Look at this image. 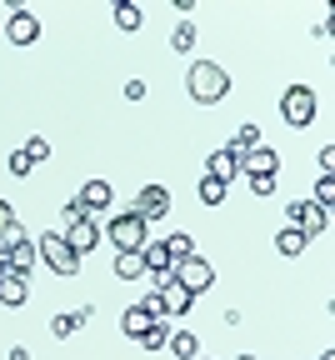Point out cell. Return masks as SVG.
<instances>
[{
	"label": "cell",
	"instance_id": "cell-1",
	"mask_svg": "<svg viewBox=\"0 0 335 360\" xmlns=\"http://www.w3.org/2000/svg\"><path fill=\"white\" fill-rule=\"evenodd\" d=\"M185 90H190V101H196V105H220L230 96V70L215 65V60H196L185 70Z\"/></svg>",
	"mask_w": 335,
	"mask_h": 360
},
{
	"label": "cell",
	"instance_id": "cell-2",
	"mask_svg": "<svg viewBox=\"0 0 335 360\" xmlns=\"http://www.w3.org/2000/svg\"><path fill=\"white\" fill-rule=\"evenodd\" d=\"M106 236H110V245H115V250H140V245L151 240V225L140 220L135 210H120V215H110Z\"/></svg>",
	"mask_w": 335,
	"mask_h": 360
},
{
	"label": "cell",
	"instance_id": "cell-3",
	"mask_svg": "<svg viewBox=\"0 0 335 360\" xmlns=\"http://www.w3.org/2000/svg\"><path fill=\"white\" fill-rule=\"evenodd\" d=\"M170 276H175V285H185L190 295H206V290L215 285V265H210L206 255H185V260L170 265Z\"/></svg>",
	"mask_w": 335,
	"mask_h": 360
},
{
	"label": "cell",
	"instance_id": "cell-4",
	"mask_svg": "<svg viewBox=\"0 0 335 360\" xmlns=\"http://www.w3.org/2000/svg\"><path fill=\"white\" fill-rule=\"evenodd\" d=\"M315 110H320L315 85H285V96H280V115H285V125H310Z\"/></svg>",
	"mask_w": 335,
	"mask_h": 360
},
{
	"label": "cell",
	"instance_id": "cell-5",
	"mask_svg": "<svg viewBox=\"0 0 335 360\" xmlns=\"http://www.w3.org/2000/svg\"><path fill=\"white\" fill-rule=\"evenodd\" d=\"M35 250H40V260L51 265L56 276H80V255H75V250L65 245V236H61V231H45Z\"/></svg>",
	"mask_w": 335,
	"mask_h": 360
},
{
	"label": "cell",
	"instance_id": "cell-6",
	"mask_svg": "<svg viewBox=\"0 0 335 360\" xmlns=\"http://www.w3.org/2000/svg\"><path fill=\"white\" fill-rule=\"evenodd\" d=\"M285 215H291V225H296L305 240L325 236V225H330V210H325V205H315V200H291V205H285Z\"/></svg>",
	"mask_w": 335,
	"mask_h": 360
},
{
	"label": "cell",
	"instance_id": "cell-7",
	"mask_svg": "<svg viewBox=\"0 0 335 360\" xmlns=\"http://www.w3.org/2000/svg\"><path fill=\"white\" fill-rule=\"evenodd\" d=\"M61 236H65V245H70V250L85 260L95 245H101V225H95V215H80V220H70V225H65Z\"/></svg>",
	"mask_w": 335,
	"mask_h": 360
},
{
	"label": "cell",
	"instance_id": "cell-8",
	"mask_svg": "<svg viewBox=\"0 0 335 360\" xmlns=\"http://www.w3.org/2000/svg\"><path fill=\"white\" fill-rule=\"evenodd\" d=\"M6 40H11V45H35V40H40V20H35L25 6H15L11 20H6Z\"/></svg>",
	"mask_w": 335,
	"mask_h": 360
},
{
	"label": "cell",
	"instance_id": "cell-9",
	"mask_svg": "<svg viewBox=\"0 0 335 360\" xmlns=\"http://www.w3.org/2000/svg\"><path fill=\"white\" fill-rule=\"evenodd\" d=\"M130 210L151 225V220H160V215L170 210V191H165V186H146V191L135 195V205H130Z\"/></svg>",
	"mask_w": 335,
	"mask_h": 360
},
{
	"label": "cell",
	"instance_id": "cell-10",
	"mask_svg": "<svg viewBox=\"0 0 335 360\" xmlns=\"http://www.w3.org/2000/svg\"><path fill=\"white\" fill-rule=\"evenodd\" d=\"M75 200L85 205V215H95V210H110V205H115V186H110V180H85Z\"/></svg>",
	"mask_w": 335,
	"mask_h": 360
},
{
	"label": "cell",
	"instance_id": "cell-11",
	"mask_svg": "<svg viewBox=\"0 0 335 360\" xmlns=\"http://www.w3.org/2000/svg\"><path fill=\"white\" fill-rule=\"evenodd\" d=\"M25 300H30V281L15 276V270H6V276H0V305H6V310H20Z\"/></svg>",
	"mask_w": 335,
	"mask_h": 360
},
{
	"label": "cell",
	"instance_id": "cell-12",
	"mask_svg": "<svg viewBox=\"0 0 335 360\" xmlns=\"http://www.w3.org/2000/svg\"><path fill=\"white\" fill-rule=\"evenodd\" d=\"M241 170H246V175H280V155H275L270 146H255V150L241 155Z\"/></svg>",
	"mask_w": 335,
	"mask_h": 360
},
{
	"label": "cell",
	"instance_id": "cell-13",
	"mask_svg": "<svg viewBox=\"0 0 335 360\" xmlns=\"http://www.w3.org/2000/svg\"><path fill=\"white\" fill-rule=\"evenodd\" d=\"M156 295H160V315H175V321H180L190 305H196V295H190L185 285H175V281H170V285H160Z\"/></svg>",
	"mask_w": 335,
	"mask_h": 360
},
{
	"label": "cell",
	"instance_id": "cell-14",
	"mask_svg": "<svg viewBox=\"0 0 335 360\" xmlns=\"http://www.w3.org/2000/svg\"><path fill=\"white\" fill-rule=\"evenodd\" d=\"M206 175H215L220 186H230V180L241 175V155H235V150H215V155L206 160Z\"/></svg>",
	"mask_w": 335,
	"mask_h": 360
},
{
	"label": "cell",
	"instance_id": "cell-15",
	"mask_svg": "<svg viewBox=\"0 0 335 360\" xmlns=\"http://www.w3.org/2000/svg\"><path fill=\"white\" fill-rule=\"evenodd\" d=\"M165 350H170L175 360H196V355H201V340H196V330H190V326H180V330H170Z\"/></svg>",
	"mask_w": 335,
	"mask_h": 360
},
{
	"label": "cell",
	"instance_id": "cell-16",
	"mask_svg": "<svg viewBox=\"0 0 335 360\" xmlns=\"http://www.w3.org/2000/svg\"><path fill=\"white\" fill-rule=\"evenodd\" d=\"M140 25H146V11H140V0H115V30L135 35Z\"/></svg>",
	"mask_w": 335,
	"mask_h": 360
},
{
	"label": "cell",
	"instance_id": "cell-17",
	"mask_svg": "<svg viewBox=\"0 0 335 360\" xmlns=\"http://www.w3.org/2000/svg\"><path fill=\"white\" fill-rule=\"evenodd\" d=\"M151 326H156V315H151V310H146V305H130V310H125V315H120V330H125V335H130V340H140V335H146V330H151Z\"/></svg>",
	"mask_w": 335,
	"mask_h": 360
},
{
	"label": "cell",
	"instance_id": "cell-18",
	"mask_svg": "<svg viewBox=\"0 0 335 360\" xmlns=\"http://www.w3.org/2000/svg\"><path fill=\"white\" fill-rule=\"evenodd\" d=\"M115 281H140L146 276V260H140V250H115Z\"/></svg>",
	"mask_w": 335,
	"mask_h": 360
},
{
	"label": "cell",
	"instance_id": "cell-19",
	"mask_svg": "<svg viewBox=\"0 0 335 360\" xmlns=\"http://www.w3.org/2000/svg\"><path fill=\"white\" fill-rule=\"evenodd\" d=\"M35 255H40V250H35L30 240H20V245H11V250H6V265L15 270V276H30V270H35Z\"/></svg>",
	"mask_w": 335,
	"mask_h": 360
},
{
	"label": "cell",
	"instance_id": "cell-20",
	"mask_svg": "<svg viewBox=\"0 0 335 360\" xmlns=\"http://www.w3.org/2000/svg\"><path fill=\"white\" fill-rule=\"evenodd\" d=\"M305 245H310V240H305V236L296 231V225H285V231H275V250H280L285 260H296V255H305Z\"/></svg>",
	"mask_w": 335,
	"mask_h": 360
},
{
	"label": "cell",
	"instance_id": "cell-21",
	"mask_svg": "<svg viewBox=\"0 0 335 360\" xmlns=\"http://www.w3.org/2000/svg\"><path fill=\"white\" fill-rule=\"evenodd\" d=\"M255 146H260V125H255V120H246V125H235V141H230L225 150L246 155V150H255Z\"/></svg>",
	"mask_w": 335,
	"mask_h": 360
},
{
	"label": "cell",
	"instance_id": "cell-22",
	"mask_svg": "<svg viewBox=\"0 0 335 360\" xmlns=\"http://www.w3.org/2000/svg\"><path fill=\"white\" fill-rule=\"evenodd\" d=\"M80 326H85V321H80V310H61L56 321H51V335H56V340H70Z\"/></svg>",
	"mask_w": 335,
	"mask_h": 360
},
{
	"label": "cell",
	"instance_id": "cell-23",
	"mask_svg": "<svg viewBox=\"0 0 335 360\" xmlns=\"http://www.w3.org/2000/svg\"><path fill=\"white\" fill-rule=\"evenodd\" d=\"M196 191H201L206 205H225V195H230V186H220L215 175H201V186H196Z\"/></svg>",
	"mask_w": 335,
	"mask_h": 360
},
{
	"label": "cell",
	"instance_id": "cell-24",
	"mask_svg": "<svg viewBox=\"0 0 335 360\" xmlns=\"http://www.w3.org/2000/svg\"><path fill=\"white\" fill-rule=\"evenodd\" d=\"M160 245L170 250V265L185 260V255H196V240H190V236H170V240H160Z\"/></svg>",
	"mask_w": 335,
	"mask_h": 360
},
{
	"label": "cell",
	"instance_id": "cell-25",
	"mask_svg": "<svg viewBox=\"0 0 335 360\" xmlns=\"http://www.w3.org/2000/svg\"><path fill=\"white\" fill-rule=\"evenodd\" d=\"M170 45H175L180 56H185V51H196V25H190V20H180V25H175V35H170Z\"/></svg>",
	"mask_w": 335,
	"mask_h": 360
},
{
	"label": "cell",
	"instance_id": "cell-26",
	"mask_svg": "<svg viewBox=\"0 0 335 360\" xmlns=\"http://www.w3.org/2000/svg\"><path fill=\"white\" fill-rule=\"evenodd\" d=\"M165 340H170V326H165V321H156L146 335H140V345H146V350H165Z\"/></svg>",
	"mask_w": 335,
	"mask_h": 360
},
{
	"label": "cell",
	"instance_id": "cell-27",
	"mask_svg": "<svg viewBox=\"0 0 335 360\" xmlns=\"http://www.w3.org/2000/svg\"><path fill=\"white\" fill-rule=\"evenodd\" d=\"M20 150H25V155H30L35 165H40V160H51V141H40V135H30V141H25Z\"/></svg>",
	"mask_w": 335,
	"mask_h": 360
},
{
	"label": "cell",
	"instance_id": "cell-28",
	"mask_svg": "<svg viewBox=\"0 0 335 360\" xmlns=\"http://www.w3.org/2000/svg\"><path fill=\"white\" fill-rule=\"evenodd\" d=\"M246 180H251V195H260V200L275 191V175H246Z\"/></svg>",
	"mask_w": 335,
	"mask_h": 360
},
{
	"label": "cell",
	"instance_id": "cell-29",
	"mask_svg": "<svg viewBox=\"0 0 335 360\" xmlns=\"http://www.w3.org/2000/svg\"><path fill=\"white\" fill-rule=\"evenodd\" d=\"M335 200V175H320V186H315V205H330Z\"/></svg>",
	"mask_w": 335,
	"mask_h": 360
},
{
	"label": "cell",
	"instance_id": "cell-30",
	"mask_svg": "<svg viewBox=\"0 0 335 360\" xmlns=\"http://www.w3.org/2000/svg\"><path fill=\"white\" fill-rule=\"evenodd\" d=\"M30 170H35V160H30L25 150H15V155H11V175H20V180H25Z\"/></svg>",
	"mask_w": 335,
	"mask_h": 360
},
{
	"label": "cell",
	"instance_id": "cell-31",
	"mask_svg": "<svg viewBox=\"0 0 335 360\" xmlns=\"http://www.w3.org/2000/svg\"><path fill=\"white\" fill-rule=\"evenodd\" d=\"M315 170H320V175H335V146H325V150H320V160H315Z\"/></svg>",
	"mask_w": 335,
	"mask_h": 360
},
{
	"label": "cell",
	"instance_id": "cell-32",
	"mask_svg": "<svg viewBox=\"0 0 335 360\" xmlns=\"http://www.w3.org/2000/svg\"><path fill=\"white\" fill-rule=\"evenodd\" d=\"M146 90H151L146 80H125V101H146Z\"/></svg>",
	"mask_w": 335,
	"mask_h": 360
},
{
	"label": "cell",
	"instance_id": "cell-33",
	"mask_svg": "<svg viewBox=\"0 0 335 360\" xmlns=\"http://www.w3.org/2000/svg\"><path fill=\"white\" fill-rule=\"evenodd\" d=\"M6 225H15V210H11V200H0V231Z\"/></svg>",
	"mask_w": 335,
	"mask_h": 360
},
{
	"label": "cell",
	"instance_id": "cell-34",
	"mask_svg": "<svg viewBox=\"0 0 335 360\" xmlns=\"http://www.w3.org/2000/svg\"><path fill=\"white\" fill-rule=\"evenodd\" d=\"M11 360H30V350L25 345H11Z\"/></svg>",
	"mask_w": 335,
	"mask_h": 360
},
{
	"label": "cell",
	"instance_id": "cell-35",
	"mask_svg": "<svg viewBox=\"0 0 335 360\" xmlns=\"http://www.w3.org/2000/svg\"><path fill=\"white\" fill-rule=\"evenodd\" d=\"M235 360H255V355H235Z\"/></svg>",
	"mask_w": 335,
	"mask_h": 360
},
{
	"label": "cell",
	"instance_id": "cell-36",
	"mask_svg": "<svg viewBox=\"0 0 335 360\" xmlns=\"http://www.w3.org/2000/svg\"><path fill=\"white\" fill-rule=\"evenodd\" d=\"M196 360H210V355H196Z\"/></svg>",
	"mask_w": 335,
	"mask_h": 360
}]
</instances>
